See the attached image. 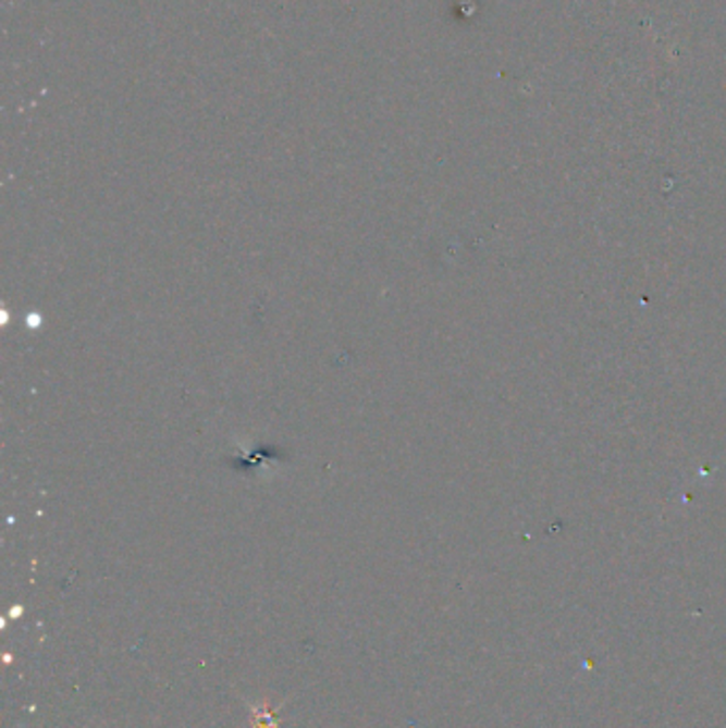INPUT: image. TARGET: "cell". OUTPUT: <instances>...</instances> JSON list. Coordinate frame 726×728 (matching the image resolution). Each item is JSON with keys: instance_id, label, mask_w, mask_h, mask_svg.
Segmentation results:
<instances>
[{"instance_id": "cell-1", "label": "cell", "mask_w": 726, "mask_h": 728, "mask_svg": "<svg viewBox=\"0 0 726 728\" xmlns=\"http://www.w3.org/2000/svg\"><path fill=\"white\" fill-rule=\"evenodd\" d=\"M282 703L273 705L271 701L249 703V728H280Z\"/></svg>"}]
</instances>
